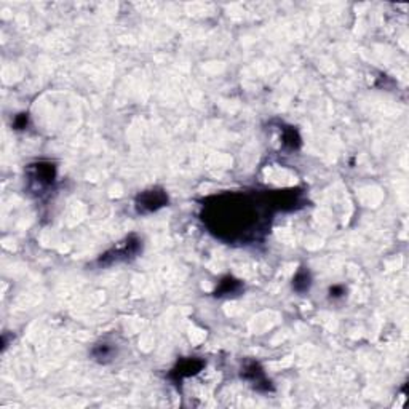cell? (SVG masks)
Masks as SVG:
<instances>
[{
	"label": "cell",
	"instance_id": "obj_2",
	"mask_svg": "<svg viewBox=\"0 0 409 409\" xmlns=\"http://www.w3.org/2000/svg\"><path fill=\"white\" fill-rule=\"evenodd\" d=\"M168 203V197L163 191L159 189H152V191H146L142 192L138 198H136V208L139 213H152L157 211L159 208L165 206Z\"/></svg>",
	"mask_w": 409,
	"mask_h": 409
},
{
	"label": "cell",
	"instance_id": "obj_8",
	"mask_svg": "<svg viewBox=\"0 0 409 409\" xmlns=\"http://www.w3.org/2000/svg\"><path fill=\"white\" fill-rule=\"evenodd\" d=\"M240 288V283L234 278L227 277L226 280L221 281V288L216 290V296H223V294H229V293H235Z\"/></svg>",
	"mask_w": 409,
	"mask_h": 409
},
{
	"label": "cell",
	"instance_id": "obj_4",
	"mask_svg": "<svg viewBox=\"0 0 409 409\" xmlns=\"http://www.w3.org/2000/svg\"><path fill=\"white\" fill-rule=\"evenodd\" d=\"M54 176H56V170H54V165L48 162H40L37 165H30V182L37 184L36 189L42 191L47 189L48 185L54 181Z\"/></svg>",
	"mask_w": 409,
	"mask_h": 409
},
{
	"label": "cell",
	"instance_id": "obj_7",
	"mask_svg": "<svg viewBox=\"0 0 409 409\" xmlns=\"http://www.w3.org/2000/svg\"><path fill=\"white\" fill-rule=\"evenodd\" d=\"M114 347L112 345H109V344H99L93 349V357L98 360V361H101V363H106L107 360H110L114 357Z\"/></svg>",
	"mask_w": 409,
	"mask_h": 409
},
{
	"label": "cell",
	"instance_id": "obj_1",
	"mask_svg": "<svg viewBox=\"0 0 409 409\" xmlns=\"http://www.w3.org/2000/svg\"><path fill=\"white\" fill-rule=\"evenodd\" d=\"M216 203L234 216L208 223L213 232H216V235L223 237V234H229V240H234L235 237H241L243 240H246L248 235L253 234L251 229H256L258 232L261 226V221L258 217V206H253L254 203L249 202L246 197L226 195L216 198Z\"/></svg>",
	"mask_w": 409,
	"mask_h": 409
},
{
	"label": "cell",
	"instance_id": "obj_10",
	"mask_svg": "<svg viewBox=\"0 0 409 409\" xmlns=\"http://www.w3.org/2000/svg\"><path fill=\"white\" fill-rule=\"evenodd\" d=\"M285 144L286 146H290V147H296L297 144H299V138H297V133L294 130H290V131H286L285 133Z\"/></svg>",
	"mask_w": 409,
	"mask_h": 409
},
{
	"label": "cell",
	"instance_id": "obj_6",
	"mask_svg": "<svg viewBox=\"0 0 409 409\" xmlns=\"http://www.w3.org/2000/svg\"><path fill=\"white\" fill-rule=\"evenodd\" d=\"M243 375H245L246 379H249L251 382H256V385L259 387L261 384H267V381H265L264 377V374L261 371V368L258 366L256 363H251L249 366L245 368V372H243Z\"/></svg>",
	"mask_w": 409,
	"mask_h": 409
},
{
	"label": "cell",
	"instance_id": "obj_5",
	"mask_svg": "<svg viewBox=\"0 0 409 409\" xmlns=\"http://www.w3.org/2000/svg\"><path fill=\"white\" fill-rule=\"evenodd\" d=\"M202 366H203V363L198 361V360H185L173 371V374H176V377L178 379H182V377H187V375H192V374L198 372L202 369Z\"/></svg>",
	"mask_w": 409,
	"mask_h": 409
},
{
	"label": "cell",
	"instance_id": "obj_11",
	"mask_svg": "<svg viewBox=\"0 0 409 409\" xmlns=\"http://www.w3.org/2000/svg\"><path fill=\"white\" fill-rule=\"evenodd\" d=\"M26 123H27V117H24V114H23V117H21V118H18V120H16V127H18V128H21V127H24Z\"/></svg>",
	"mask_w": 409,
	"mask_h": 409
},
{
	"label": "cell",
	"instance_id": "obj_9",
	"mask_svg": "<svg viewBox=\"0 0 409 409\" xmlns=\"http://www.w3.org/2000/svg\"><path fill=\"white\" fill-rule=\"evenodd\" d=\"M308 286H310V277H308V272L302 270L296 275L294 278V290L299 291V293H304L308 290Z\"/></svg>",
	"mask_w": 409,
	"mask_h": 409
},
{
	"label": "cell",
	"instance_id": "obj_3",
	"mask_svg": "<svg viewBox=\"0 0 409 409\" xmlns=\"http://www.w3.org/2000/svg\"><path fill=\"white\" fill-rule=\"evenodd\" d=\"M139 251V240L136 237H130L127 241H123L121 245H117L112 251L106 253L104 256L99 259L101 264H110V262H118V261H125Z\"/></svg>",
	"mask_w": 409,
	"mask_h": 409
}]
</instances>
